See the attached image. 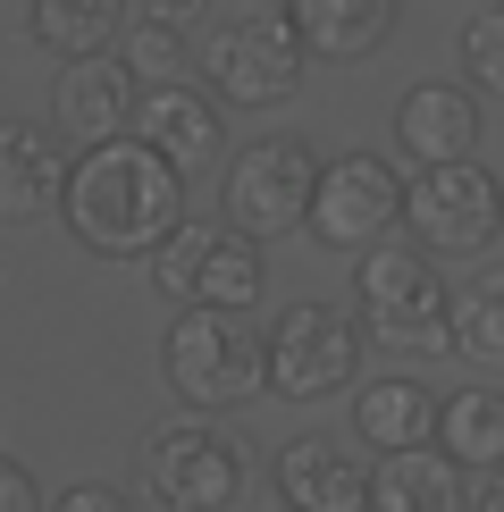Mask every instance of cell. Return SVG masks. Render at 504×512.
Returning a JSON list of instances; mask_svg holds the SVG:
<instances>
[{"mask_svg":"<svg viewBox=\"0 0 504 512\" xmlns=\"http://www.w3.org/2000/svg\"><path fill=\"white\" fill-rule=\"evenodd\" d=\"M59 219L84 252L101 261H152V252L185 227V177L168 168L143 135H110L68 160L59 185Z\"/></svg>","mask_w":504,"mask_h":512,"instance_id":"cell-1","label":"cell"},{"mask_svg":"<svg viewBox=\"0 0 504 512\" xmlns=\"http://www.w3.org/2000/svg\"><path fill=\"white\" fill-rule=\"evenodd\" d=\"M160 370H168L185 412H236V403L261 395V328L244 311L185 303L168 345H160Z\"/></svg>","mask_w":504,"mask_h":512,"instance_id":"cell-2","label":"cell"},{"mask_svg":"<svg viewBox=\"0 0 504 512\" xmlns=\"http://www.w3.org/2000/svg\"><path fill=\"white\" fill-rule=\"evenodd\" d=\"M362 336L387 353H454V328H446V303L454 286L437 277V252L420 244H370L362 252Z\"/></svg>","mask_w":504,"mask_h":512,"instance_id":"cell-3","label":"cell"},{"mask_svg":"<svg viewBox=\"0 0 504 512\" xmlns=\"http://www.w3.org/2000/svg\"><path fill=\"white\" fill-rule=\"evenodd\" d=\"M143 487H152L160 512H236L244 504V479H252V454L219 420H160L135 454Z\"/></svg>","mask_w":504,"mask_h":512,"instance_id":"cell-4","label":"cell"},{"mask_svg":"<svg viewBox=\"0 0 504 512\" xmlns=\"http://www.w3.org/2000/svg\"><path fill=\"white\" fill-rule=\"evenodd\" d=\"M353 370H362V328L336 303H286L261 328V395H278V403L345 395Z\"/></svg>","mask_w":504,"mask_h":512,"instance_id":"cell-5","label":"cell"},{"mask_svg":"<svg viewBox=\"0 0 504 512\" xmlns=\"http://www.w3.org/2000/svg\"><path fill=\"white\" fill-rule=\"evenodd\" d=\"M404 227H412L420 252H437V261H471V252H488L496 227H504V185H496L479 160L412 168V185H404Z\"/></svg>","mask_w":504,"mask_h":512,"instance_id":"cell-6","label":"cell"},{"mask_svg":"<svg viewBox=\"0 0 504 512\" xmlns=\"http://www.w3.org/2000/svg\"><path fill=\"white\" fill-rule=\"evenodd\" d=\"M194 68L219 84V110H269V101H286L303 84L311 51H303V34L286 17H227L194 51Z\"/></svg>","mask_w":504,"mask_h":512,"instance_id":"cell-7","label":"cell"},{"mask_svg":"<svg viewBox=\"0 0 504 512\" xmlns=\"http://www.w3.org/2000/svg\"><path fill=\"white\" fill-rule=\"evenodd\" d=\"M152 277L168 303H219V311H252L269 286L261 269V244L244 227H210V219H185L177 236L152 252Z\"/></svg>","mask_w":504,"mask_h":512,"instance_id":"cell-8","label":"cell"},{"mask_svg":"<svg viewBox=\"0 0 504 512\" xmlns=\"http://www.w3.org/2000/svg\"><path fill=\"white\" fill-rule=\"evenodd\" d=\"M311 185H320V160H311L303 135H261L227 160V227H244L252 244L286 236V227L311 219Z\"/></svg>","mask_w":504,"mask_h":512,"instance_id":"cell-9","label":"cell"},{"mask_svg":"<svg viewBox=\"0 0 504 512\" xmlns=\"http://www.w3.org/2000/svg\"><path fill=\"white\" fill-rule=\"evenodd\" d=\"M311 236L328 252H370L404 227V177L395 160L378 152H345V160H320V185H311Z\"/></svg>","mask_w":504,"mask_h":512,"instance_id":"cell-10","label":"cell"},{"mask_svg":"<svg viewBox=\"0 0 504 512\" xmlns=\"http://www.w3.org/2000/svg\"><path fill=\"white\" fill-rule=\"evenodd\" d=\"M135 101H143V84L126 59H59V84H51V126L76 143V152H93V143H110V135H135Z\"/></svg>","mask_w":504,"mask_h":512,"instance_id":"cell-11","label":"cell"},{"mask_svg":"<svg viewBox=\"0 0 504 512\" xmlns=\"http://www.w3.org/2000/svg\"><path fill=\"white\" fill-rule=\"evenodd\" d=\"M135 135L152 143V152L177 168V177H202V168H219L227 135H219V101L202 93V84H143L135 101Z\"/></svg>","mask_w":504,"mask_h":512,"instance_id":"cell-12","label":"cell"},{"mask_svg":"<svg viewBox=\"0 0 504 512\" xmlns=\"http://www.w3.org/2000/svg\"><path fill=\"white\" fill-rule=\"evenodd\" d=\"M395 152H412V168L471 160L479 152V93L471 84H412L395 101Z\"/></svg>","mask_w":504,"mask_h":512,"instance_id":"cell-13","label":"cell"},{"mask_svg":"<svg viewBox=\"0 0 504 512\" xmlns=\"http://www.w3.org/2000/svg\"><path fill=\"white\" fill-rule=\"evenodd\" d=\"M278 504H294V512H370V471L336 437H294V445H278Z\"/></svg>","mask_w":504,"mask_h":512,"instance_id":"cell-14","label":"cell"},{"mask_svg":"<svg viewBox=\"0 0 504 512\" xmlns=\"http://www.w3.org/2000/svg\"><path fill=\"white\" fill-rule=\"evenodd\" d=\"M59 185H68V152L51 143V126L9 118L0 126V227H26L42 210H59Z\"/></svg>","mask_w":504,"mask_h":512,"instance_id":"cell-15","label":"cell"},{"mask_svg":"<svg viewBox=\"0 0 504 512\" xmlns=\"http://www.w3.org/2000/svg\"><path fill=\"white\" fill-rule=\"evenodd\" d=\"M437 412L446 395H429L420 378H370L353 395V437L370 454H412V445H437Z\"/></svg>","mask_w":504,"mask_h":512,"instance_id":"cell-16","label":"cell"},{"mask_svg":"<svg viewBox=\"0 0 504 512\" xmlns=\"http://www.w3.org/2000/svg\"><path fill=\"white\" fill-rule=\"evenodd\" d=\"M286 26L303 34L311 59H370L395 34V0H286Z\"/></svg>","mask_w":504,"mask_h":512,"instance_id":"cell-17","label":"cell"},{"mask_svg":"<svg viewBox=\"0 0 504 512\" xmlns=\"http://www.w3.org/2000/svg\"><path fill=\"white\" fill-rule=\"evenodd\" d=\"M370 512H462V471L446 462V445L378 454V471H370Z\"/></svg>","mask_w":504,"mask_h":512,"instance_id":"cell-18","label":"cell"},{"mask_svg":"<svg viewBox=\"0 0 504 512\" xmlns=\"http://www.w3.org/2000/svg\"><path fill=\"white\" fill-rule=\"evenodd\" d=\"M26 34L51 59H101L126 42V0H26Z\"/></svg>","mask_w":504,"mask_h":512,"instance_id":"cell-19","label":"cell"},{"mask_svg":"<svg viewBox=\"0 0 504 512\" xmlns=\"http://www.w3.org/2000/svg\"><path fill=\"white\" fill-rule=\"evenodd\" d=\"M437 445H446L454 471H496V462H504V395L496 387L446 395V412H437Z\"/></svg>","mask_w":504,"mask_h":512,"instance_id":"cell-20","label":"cell"},{"mask_svg":"<svg viewBox=\"0 0 504 512\" xmlns=\"http://www.w3.org/2000/svg\"><path fill=\"white\" fill-rule=\"evenodd\" d=\"M446 328H454V353H462V361H488V370L504 361V261L479 269L471 286H454Z\"/></svg>","mask_w":504,"mask_h":512,"instance_id":"cell-21","label":"cell"},{"mask_svg":"<svg viewBox=\"0 0 504 512\" xmlns=\"http://www.w3.org/2000/svg\"><path fill=\"white\" fill-rule=\"evenodd\" d=\"M126 68H135V84H185V68H194V51H185L177 17H135L126 26Z\"/></svg>","mask_w":504,"mask_h":512,"instance_id":"cell-22","label":"cell"},{"mask_svg":"<svg viewBox=\"0 0 504 512\" xmlns=\"http://www.w3.org/2000/svg\"><path fill=\"white\" fill-rule=\"evenodd\" d=\"M462 68H471V84L504 93V9H496V17H471V26H462Z\"/></svg>","mask_w":504,"mask_h":512,"instance_id":"cell-23","label":"cell"},{"mask_svg":"<svg viewBox=\"0 0 504 512\" xmlns=\"http://www.w3.org/2000/svg\"><path fill=\"white\" fill-rule=\"evenodd\" d=\"M0 512H42L34 471H26V462H9V454H0Z\"/></svg>","mask_w":504,"mask_h":512,"instance_id":"cell-24","label":"cell"},{"mask_svg":"<svg viewBox=\"0 0 504 512\" xmlns=\"http://www.w3.org/2000/svg\"><path fill=\"white\" fill-rule=\"evenodd\" d=\"M51 512H135V504H126L118 487H101V479H84V487H68V496H59Z\"/></svg>","mask_w":504,"mask_h":512,"instance_id":"cell-25","label":"cell"},{"mask_svg":"<svg viewBox=\"0 0 504 512\" xmlns=\"http://www.w3.org/2000/svg\"><path fill=\"white\" fill-rule=\"evenodd\" d=\"M462 512H504V462H496V471H479V487H471V504H462Z\"/></svg>","mask_w":504,"mask_h":512,"instance_id":"cell-26","label":"cell"},{"mask_svg":"<svg viewBox=\"0 0 504 512\" xmlns=\"http://www.w3.org/2000/svg\"><path fill=\"white\" fill-rule=\"evenodd\" d=\"M202 0H143V17H194Z\"/></svg>","mask_w":504,"mask_h":512,"instance_id":"cell-27","label":"cell"},{"mask_svg":"<svg viewBox=\"0 0 504 512\" xmlns=\"http://www.w3.org/2000/svg\"><path fill=\"white\" fill-rule=\"evenodd\" d=\"M278 512H294V504H278Z\"/></svg>","mask_w":504,"mask_h":512,"instance_id":"cell-28","label":"cell"}]
</instances>
